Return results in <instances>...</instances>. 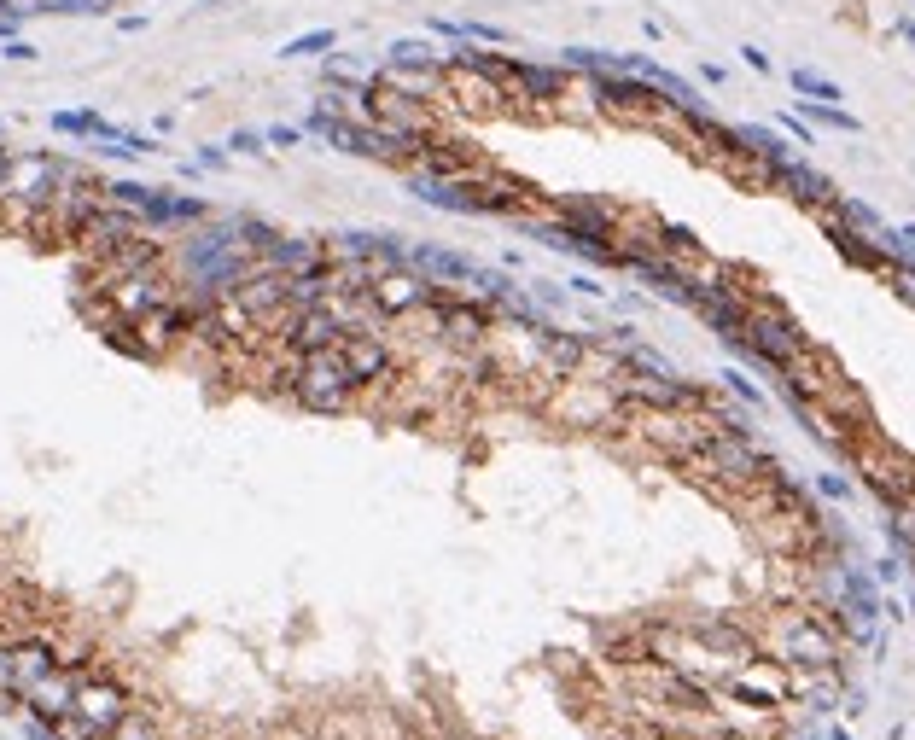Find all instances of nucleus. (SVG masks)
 Masks as SVG:
<instances>
[{
	"label": "nucleus",
	"mask_w": 915,
	"mask_h": 740,
	"mask_svg": "<svg viewBox=\"0 0 915 740\" xmlns=\"http://www.w3.org/2000/svg\"><path fill=\"white\" fill-rule=\"evenodd\" d=\"M910 6H915V0H910Z\"/></svg>",
	"instance_id": "obj_43"
},
{
	"label": "nucleus",
	"mask_w": 915,
	"mask_h": 740,
	"mask_svg": "<svg viewBox=\"0 0 915 740\" xmlns=\"http://www.w3.org/2000/svg\"><path fill=\"white\" fill-rule=\"evenodd\" d=\"M735 135H741V146L752 152V158H764V164H787V158H793V140H781L776 129H764V123H741Z\"/></svg>",
	"instance_id": "obj_22"
},
{
	"label": "nucleus",
	"mask_w": 915,
	"mask_h": 740,
	"mask_svg": "<svg viewBox=\"0 0 915 740\" xmlns=\"http://www.w3.org/2000/svg\"><path fill=\"white\" fill-rule=\"evenodd\" d=\"M379 65H403V70H443V47L432 35H391Z\"/></svg>",
	"instance_id": "obj_19"
},
{
	"label": "nucleus",
	"mask_w": 915,
	"mask_h": 740,
	"mask_svg": "<svg viewBox=\"0 0 915 740\" xmlns=\"http://www.w3.org/2000/svg\"><path fill=\"white\" fill-rule=\"evenodd\" d=\"M799 117L816 129H840V135H863V123L851 117L846 105H822V100H799Z\"/></svg>",
	"instance_id": "obj_24"
},
{
	"label": "nucleus",
	"mask_w": 915,
	"mask_h": 740,
	"mask_svg": "<svg viewBox=\"0 0 915 740\" xmlns=\"http://www.w3.org/2000/svg\"><path fill=\"white\" fill-rule=\"evenodd\" d=\"M653 245H659V251L671 257V263H682V269H700V263H706V245H700V239L688 234L682 222H659Z\"/></svg>",
	"instance_id": "obj_21"
},
{
	"label": "nucleus",
	"mask_w": 915,
	"mask_h": 740,
	"mask_svg": "<svg viewBox=\"0 0 915 740\" xmlns=\"http://www.w3.org/2000/svg\"><path fill=\"white\" fill-rule=\"evenodd\" d=\"M408 169H420V175H438V181H467V175H478V169H490V158L484 152H473V146H461L455 135H432L420 152H414V164Z\"/></svg>",
	"instance_id": "obj_9"
},
{
	"label": "nucleus",
	"mask_w": 915,
	"mask_h": 740,
	"mask_svg": "<svg viewBox=\"0 0 915 740\" xmlns=\"http://www.w3.org/2000/svg\"><path fill=\"white\" fill-rule=\"evenodd\" d=\"M228 152H239V158H263V152H269V140H263V129H234Z\"/></svg>",
	"instance_id": "obj_29"
},
{
	"label": "nucleus",
	"mask_w": 915,
	"mask_h": 740,
	"mask_svg": "<svg viewBox=\"0 0 915 740\" xmlns=\"http://www.w3.org/2000/svg\"><path fill=\"white\" fill-rule=\"evenodd\" d=\"M70 711H76L82 723H94L100 735H111V729L129 717V688L111 682V676H82V682H76V706Z\"/></svg>",
	"instance_id": "obj_10"
},
{
	"label": "nucleus",
	"mask_w": 915,
	"mask_h": 740,
	"mask_svg": "<svg viewBox=\"0 0 915 740\" xmlns=\"http://www.w3.org/2000/svg\"><path fill=\"white\" fill-rule=\"evenodd\" d=\"M339 356H344V368H350V379H356V391H391L403 379L397 338H344Z\"/></svg>",
	"instance_id": "obj_7"
},
{
	"label": "nucleus",
	"mask_w": 915,
	"mask_h": 740,
	"mask_svg": "<svg viewBox=\"0 0 915 740\" xmlns=\"http://www.w3.org/2000/svg\"><path fill=\"white\" fill-rule=\"evenodd\" d=\"M59 671V647L47 636H18L12 641V682H18V694L24 688H35L41 676H53Z\"/></svg>",
	"instance_id": "obj_16"
},
{
	"label": "nucleus",
	"mask_w": 915,
	"mask_h": 740,
	"mask_svg": "<svg viewBox=\"0 0 915 740\" xmlns=\"http://www.w3.org/2000/svg\"><path fill=\"white\" fill-rule=\"evenodd\" d=\"M560 65L572 70V76H618V70H630V53H601V47H566L560 53Z\"/></svg>",
	"instance_id": "obj_20"
},
{
	"label": "nucleus",
	"mask_w": 915,
	"mask_h": 740,
	"mask_svg": "<svg viewBox=\"0 0 915 740\" xmlns=\"http://www.w3.org/2000/svg\"><path fill=\"white\" fill-rule=\"evenodd\" d=\"M6 12H30V6H12V0H0V18H6Z\"/></svg>",
	"instance_id": "obj_39"
},
{
	"label": "nucleus",
	"mask_w": 915,
	"mask_h": 740,
	"mask_svg": "<svg viewBox=\"0 0 915 740\" xmlns=\"http://www.w3.org/2000/svg\"><path fill=\"white\" fill-rule=\"evenodd\" d=\"M105 740H158V723H152L146 711L129 706V717H123V723H117V729H111Z\"/></svg>",
	"instance_id": "obj_27"
},
{
	"label": "nucleus",
	"mask_w": 915,
	"mask_h": 740,
	"mask_svg": "<svg viewBox=\"0 0 915 740\" xmlns=\"http://www.w3.org/2000/svg\"><path fill=\"white\" fill-rule=\"evenodd\" d=\"M741 59L758 70V76H770V53H764V47H741Z\"/></svg>",
	"instance_id": "obj_36"
},
{
	"label": "nucleus",
	"mask_w": 915,
	"mask_h": 740,
	"mask_svg": "<svg viewBox=\"0 0 915 740\" xmlns=\"http://www.w3.org/2000/svg\"><path fill=\"white\" fill-rule=\"evenodd\" d=\"M886 537H892V548L898 554H910L915 560V496L898 507H886Z\"/></svg>",
	"instance_id": "obj_26"
},
{
	"label": "nucleus",
	"mask_w": 915,
	"mask_h": 740,
	"mask_svg": "<svg viewBox=\"0 0 915 740\" xmlns=\"http://www.w3.org/2000/svg\"><path fill=\"white\" fill-rule=\"evenodd\" d=\"M18 694V682H12V641L0 636V700H12Z\"/></svg>",
	"instance_id": "obj_33"
},
{
	"label": "nucleus",
	"mask_w": 915,
	"mask_h": 740,
	"mask_svg": "<svg viewBox=\"0 0 915 740\" xmlns=\"http://www.w3.org/2000/svg\"><path fill=\"white\" fill-rule=\"evenodd\" d=\"M263 140L269 146H304V123H274V129H263Z\"/></svg>",
	"instance_id": "obj_32"
},
{
	"label": "nucleus",
	"mask_w": 915,
	"mask_h": 740,
	"mask_svg": "<svg viewBox=\"0 0 915 740\" xmlns=\"http://www.w3.org/2000/svg\"><path fill=\"white\" fill-rule=\"evenodd\" d=\"M333 47H339V30H304L280 47V59H327Z\"/></svg>",
	"instance_id": "obj_25"
},
{
	"label": "nucleus",
	"mask_w": 915,
	"mask_h": 740,
	"mask_svg": "<svg viewBox=\"0 0 915 740\" xmlns=\"http://www.w3.org/2000/svg\"><path fill=\"white\" fill-rule=\"evenodd\" d=\"M543 414L554 420V426H572V432H601V438H612V432L624 426V403H618V391H612L607 379H583V373L560 379V385L548 391V397H543Z\"/></svg>",
	"instance_id": "obj_3"
},
{
	"label": "nucleus",
	"mask_w": 915,
	"mask_h": 740,
	"mask_svg": "<svg viewBox=\"0 0 915 740\" xmlns=\"http://www.w3.org/2000/svg\"><path fill=\"white\" fill-rule=\"evenodd\" d=\"M368 298L397 321V315H408V309H420V303L432 298V280L414 274L408 263H403V269H379V274H373V286H368Z\"/></svg>",
	"instance_id": "obj_11"
},
{
	"label": "nucleus",
	"mask_w": 915,
	"mask_h": 740,
	"mask_svg": "<svg viewBox=\"0 0 915 740\" xmlns=\"http://www.w3.org/2000/svg\"><path fill=\"white\" fill-rule=\"evenodd\" d=\"M828 239H834L840 263H851V269H863V274H886V269H892V251H886L875 234H857V228H828Z\"/></svg>",
	"instance_id": "obj_18"
},
{
	"label": "nucleus",
	"mask_w": 915,
	"mask_h": 740,
	"mask_svg": "<svg viewBox=\"0 0 915 740\" xmlns=\"http://www.w3.org/2000/svg\"><path fill=\"white\" fill-rule=\"evenodd\" d=\"M199 169H228V152H216V146H204V152H199Z\"/></svg>",
	"instance_id": "obj_37"
},
{
	"label": "nucleus",
	"mask_w": 915,
	"mask_h": 740,
	"mask_svg": "<svg viewBox=\"0 0 915 740\" xmlns=\"http://www.w3.org/2000/svg\"><path fill=\"white\" fill-rule=\"evenodd\" d=\"M758 647L781 659L787 671H840V659H846V636L811 601L770 606V618H758Z\"/></svg>",
	"instance_id": "obj_1"
},
{
	"label": "nucleus",
	"mask_w": 915,
	"mask_h": 740,
	"mask_svg": "<svg viewBox=\"0 0 915 740\" xmlns=\"http://www.w3.org/2000/svg\"><path fill=\"white\" fill-rule=\"evenodd\" d=\"M408 269L426 274L432 286H467L478 274V263L461 257V251H449V245H408Z\"/></svg>",
	"instance_id": "obj_13"
},
{
	"label": "nucleus",
	"mask_w": 915,
	"mask_h": 740,
	"mask_svg": "<svg viewBox=\"0 0 915 740\" xmlns=\"http://www.w3.org/2000/svg\"><path fill=\"white\" fill-rule=\"evenodd\" d=\"M76 682H82V671H65V665H59L53 676H41L35 688H24L18 700L30 706V717H41V723H53V717H65V711L76 706Z\"/></svg>",
	"instance_id": "obj_14"
},
{
	"label": "nucleus",
	"mask_w": 915,
	"mask_h": 740,
	"mask_svg": "<svg viewBox=\"0 0 915 740\" xmlns=\"http://www.w3.org/2000/svg\"><path fill=\"white\" fill-rule=\"evenodd\" d=\"M6 158H12V146H0V169H6Z\"/></svg>",
	"instance_id": "obj_41"
},
{
	"label": "nucleus",
	"mask_w": 915,
	"mask_h": 740,
	"mask_svg": "<svg viewBox=\"0 0 915 740\" xmlns=\"http://www.w3.org/2000/svg\"><path fill=\"white\" fill-rule=\"evenodd\" d=\"M566 286H572L577 298H601V292H607V286H595V274H572Z\"/></svg>",
	"instance_id": "obj_35"
},
{
	"label": "nucleus",
	"mask_w": 915,
	"mask_h": 740,
	"mask_svg": "<svg viewBox=\"0 0 915 740\" xmlns=\"http://www.w3.org/2000/svg\"><path fill=\"white\" fill-rule=\"evenodd\" d=\"M770 455L758 449V438L752 432H717V438H706L688 461H682V478L688 484H700L706 496H717V502L735 507V496H741L746 484L758 478V467H764Z\"/></svg>",
	"instance_id": "obj_2"
},
{
	"label": "nucleus",
	"mask_w": 915,
	"mask_h": 740,
	"mask_svg": "<svg viewBox=\"0 0 915 740\" xmlns=\"http://www.w3.org/2000/svg\"><path fill=\"white\" fill-rule=\"evenodd\" d=\"M228 298L251 315V327H274L286 309H292V274H274V269H251L239 280Z\"/></svg>",
	"instance_id": "obj_8"
},
{
	"label": "nucleus",
	"mask_w": 915,
	"mask_h": 740,
	"mask_svg": "<svg viewBox=\"0 0 915 740\" xmlns=\"http://www.w3.org/2000/svg\"><path fill=\"white\" fill-rule=\"evenodd\" d=\"M321 263H327V245L315 234H274L263 245V269H274V274H309Z\"/></svg>",
	"instance_id": "obj_12"
},
{
	"label": "nucleus",
	"mask_w": 915,
	"mask_h": 740,
	"mask_svg": "<svg viewBox=\"0 0 915 740\" xmlns=\"http://www.w3.org/2000/svg\"><path fill=\"white\" fill-rule=\"evenodd\" d=\"M822 740H851V735H846V729H828V735H822Z\"/></svg>",
	"instance_id": "obj_40"
},
{
	"label": "nucleus",
	"mask_w": 915,
	"mask_h": 740,
	"mask_svg": "<svg viewBox=\"0 0 915 740\" xmlns=\"http://www.w3.org/2000/svg\"><path fill=\"white\" fill-rule=\"evenodd\" d=\"M292 403L304 408V414H344V408L356 403V379H350L339 350L298 356V368H292Z\"/></svg>",
	"instance_id": "obj_4"
},
{
	"label": "nucleus",
	"mask_w": 915,
	"mask_h": 740,
	"mask_svg": "<svg viewBox=\"0 0 915 740\" xmlns=\"http://www.w3.org/2000/svg\"><path fill=\"white\" fill-rule=\"evenodd\" d=\"M781 135H793V146H816L811 123H805V117H799V111H781Z\"/></svg>",
	"instance_id": "obj_31"
},
{
	"label": "nucleus",
	"mask_w": 915,
	"mask_h": 740,
	"mask_svg": "<svg viewBox=\"0 0 915 740\" xmlns=\"http://www.w3.org/2000/svg\"><path fill=\"white\" fill-rule=\"evenodd\" d=\"M274 344L292 350V356H315V350H339L344 327H339V309L333 303H309V309H286L274 321Z\"/></svg>",
	"instance_id": "obj_6"
},
{
	"label": "nucleus",
	"mask_w": 915,
	"mask_h": 740,
	"mask_svg": "<svg viewBox=\"0 0 915 740\" xmlns=\"http://www.w3.org/2000/svg\"><path fill=\"white\" fill-rule=\"evenodd\" d=\"M6 59H12V65H30V59H35V41L12 35V41H6Z\"/></svg>",
	"instance_id": "obj_34"
},
{
	"label": "nucleus",
	"mask_w": 915,
	"mask_h": 740,
	"mask_svg": "<svg viewBox=\"0 0 915 740\" xmlns=\"http://www.w3.org/2000/svg\"><path fill=\"white\" fill-rule=\"evenodd\" d=\"M0 140H6V129H0Z\"/></svg>",
	"instance_id": "obj_42"
},
{
	"label": "nucleus",
	"mask_w": 915,
	"mask_h": 740,
	"mask_svg": "<svg viewBox=\"0 0 915 740\" xmlns=\"http://www.w3.org/2000/svg\"><path fill=\"white\" fill-rule=\"evenodd\" d=\"M717 379H723V385H729V397H741L746 408H764V391H758V385H752V379H746L741 368H723Z\"/></svg>",
	"instance_id": "obj_28"
},
{
	"label": "nucleus",
	"mask_w": 915,
	"mask_h": 740,
	"mask_svg": "<svg viewBox=\"0 0 915 740\" xmlns=\"http://www.w3.org/2000/svg\"><path fill=\"white\" fill-rule=\"evenodd\" d=\"M851 467L863 472V484H869V496L881 507H898V502H910L915 496V461L898 449V443H886L881 432H869V438H857L851 443V455H846Z\"/></svg>",
	"instance_id": "obj_5"
},
{
	"label": "nucleus",
	"mask_w": 915,
	"mask_h": 740,
	"mask_svg": "<svg viewBox=\"0 0 915 740\" xmlns=\"http://www.w3.org/2000/svg\"><path fill=\"white\" fill-rule=\"evenodd\" d=\"M816 496H822V502H851V478L846 472H822V478H816Z\"/></svg>",
	"instance_id": "obj_30"
},
{
	"label": "nucleus",
	"mask_w": 915,
	"mask_h": 740,
	"mask_svg": "<svg viewBox=\"0 0 915 740\" xmlns=\"http://www.w3.org/2000/svg\"><path fill=\"white\" fill-rule=\"evenodd\" d=\"M776 187H781V193H793L805 210H816V204L834 199V181H828L822 169H811L805 158H787V164H776Z\"/></svg>",
	"instance_id": "obj_17"
},
{
	"label": "nucleus",
	"mask_w": 915,
	"mask_h": 740,
	"mask_svg": "<svg viewBox=\"0 0 915 740\" xmlns=\"http://www.w3.org/2000/svg\"><path fill=\"white\" fill-rule=\"evenodd\" d=\"M892 35H898V41H910V47H915V18H898V24H892Z\"/></svg>",
	"instance_id": "obj_38"
},
{
	"label": "nucleus",
	"mask_w": 915,
	"mask_h": 740,
	"mask_svg": "<svg viewBox=\"0 0 915 740\" xmlns=\"http://www.w3.org/2000/svg\"><path fill=\"white\" fill-rule=\"evenodd\" d=\"M787 82H793V94H805V100H822V105H840L846 94H840V82H828L822 70L811 65H793L787 70Z\"/></svg>",
	"instance_id": "obj_23"
},
{
	"label": "nucleus",
	"mask_w": 915,
	"mask_h": 740,
	"mask_svg": "<svg viewBox=\"0 0 915 740\" xmlns=\"http://www.w3.org/2000/svg\"><path fill=\"white\" fill-rule=\"evenodd\" d=\"M373 82L391 88V94H408V100H420V105H443V88H449L443 70H403V65H379Z\"/></svg>",
	"instance_id": "obj_15"
}]
</instances>
